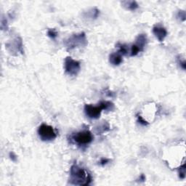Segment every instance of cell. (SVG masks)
<instances>
[{
	"label": "cell",
	"mask_w": 186,
	"mask_h": 186,
	"mask_svg": "<svg viewBox=\"0 0 186 186\" xmlns=\"http://www.w3.org/2000/svg\"><path fill=\"white\" fill-rule=\"evenodd\" d=\"M93 178L87 170L81 167L76 164L71 166L70 169L69 182L72 185L85 186L91 183Z\"/></svg>",
	"instance_id": "6da1fadb"
},
{
	"label": "cell",
	"mask_w": 186,
	"mask_h": 186,
	"mask_svg": "<svg viewBox=\"0 0 186 186\" xmlns=\"http://www.w3.org/2000/svg\"><path fill=\"white\" fill-rule=\"evenodd\" d=\"M64 45L68 51H70L75 48L82 47L87 45V39L84 32L73 34L64 41Z\"/></svg>",
	"instance_id": "7a4b0ae2"
},
{
	"label": "cell",
	"mask_w": 186,
	"mask_h": 186,
	"mask_svg": "<svg viewBox=\"0 0 186 186\" xmlns=\"http://www.w3.org/2000/svg\"><path fill=\"white\" fill-rule=\"evenodd\" d=\"M94 137L90 130H83L74 133L70 136V140L79 146H87L93 141Z\"/></svg>",
	"instance_id": "3957f363"
},
{
	"label": "cell",
	"mask_w": 186,
	"mask_h": 186,
	"mask_svg": "<svg viewBox=\"0 0 186 186\" xmlns=\"http://www.w3.org/2000/svg\"><path fill=\"white\" fill-rule=\"evenodd\" d=\"M37 132L40 139L42 141H52L57 137V133L53 127L46 124L40 125Z\"/></svg>",
	"instance_id": "277c9868"
},
{
	"label": "cell",
	"mask_w": 186,
	"mask_h": 186,
	"mask_svg": "<svg viewBox=\"0 0 186 186\" xmlns=\"http://www.w3.org/2000/svg\"><path fill=\"white\" fill-rule=\"evenodd\" d=\"M64 68L67 74L71 76H76L79 73L81 69L80 63L77 60H74L71 57H66L64 62Z\"/></svg>",
	"instance_id": "5b68a950"
},
{
	"label": "cell",
	"mask_w": 186,
	"mask_h": 186,
	"mask_svg": "<svg viewBox=\"0 0 186 186\" xmlns=\"http://www.w3.org/2000/svg\"><path fill=\"white\" fill-rule=\"evenodd\" d=\"M102 111V108L98 105V106L86 104L84 105V113L88 118L91 119H98L100 118Z\"/></svg>",
	"instance_id": "8992f818"
},
{
	"label": "cell",
	"mask_w": 186,
	"mask_h": 186,
	"mask_svg": "<svg viewBox=\"0 0 186 186\" xmlns=\"http://www.w3.org/2000/svg\"><path fill=\"white\" fill-rule=\"evenodd\" d=\"M153 33L157 38L160 42H162L164 41L166 35H167V31L164 27L160 26H155L153 28Z\"/></svg>",
	"instance_id": "52a82bcc"
},
{
	"label": "cell",
	"mask_w": 186,
	"mask_h": 186,
	"mask_svg": "<svg viewBox=\"0 0 186 186\" xmlns=\"http://www.w3.org/2000/svg\"><path fill=\"white\" fill-rule=\"evenodd\" d=\"M147 44V36L145 34H139L137 36L135 39V44L137 47L140 50V52H142L144 50L145 45Z\"/></svg>",
	"instance_id": "ba28073f"
},
{
	"label": "cell",
	"mask_w": 186,
	"mask_h": 186,
	"mask_svg": "<svg viewBox=\"0 0 186 186\" xmlns=\"http://www.w3.org/2000/svg\"><path fill=\"white\" fill-rule=\"evenodd\" d=\"M109 62L114 66H119L123 62L122 55L118 52L111 53L109 55Z\"/></svg>",
	"instance_id": "9c48e42d"
},
{
	"label": "cell",
	"mask_w": 186,
	"mask_h": 186,
	"mask_svg": "<svg viewBox=\"0 0 186 186\" xmlns=\"http://www.w3.org/2000/svg\"><path fill=\"white\" fill-rule=\"evenodd\" d=\"M99 105L102 108V110H105L107 111H111L114 110L115 106L114 104L111 101H107V100H102L99 102Z\"/></svg>",
	"instance_id": "30bf717a"
},
{
	"label": "cell",
	"mask_w": 186,
	"mask_h": 186,
	"mask_svg": "<svg viewBox=\"0 0 186 186\" xmlns=\"http://www.w3.org/2000/svg\"><path fill=\"white\" fill-rule=\"evenodd\" d=\"M122 5L124 8H126L127 10L134 11L139 8V5L135 1H125L122 2Z\"/></svg>",
	"instance_id": "8fae6325"
},
{
	"label": "cell",
	"mask_w": 186,
	"mask_h": 186,
	"mask_svg": "<svg viewBox=\"0 0 186 186\" xmlns=\"http://www.w3.org/2000/svg\"><path fill=\"white\" fill-rule=\"evenodd\" d=\"M110 130V127H109V124H108L107 122H104L101 124L100 125H99L98 127L96 128V133L98 134H101L103 133H105V132L108 131Z\"/></svg>",
	"instance_id": "7c38bea8"
},
{
	"label": "cell",
	"mask_w": 186,
	"mask_h": 186,
	"mask_svg": "<svg viewBox=\"0 0 186 186\" xmlns=\"http://www.w3.org/2000/svg\"><path fill=\"white\" fill-rule=\"evenodd\" d=\"M117 46L119 47V50L118 51V53L121 54V55H127L129 51V48L127 47V45L126 44H118Z\"/></svg>",
	"instance_id": "4fadbf2b"
},
{
	"label": "cell",
	"mask_w": 186,
	"mask_h": 186,
	"mask_svg": "<svg viewBox=\"0 0 186 186\" xmlns=\"http://www.w3.org/2000/svg\"><path fill=\"white\" fill-rule=\"evenodd\" d=\"M58 35V31L55 30V29H50L47 31V36L50 38H51L52 39H55L57 38V36Z\"/></svg>",
	"instance_id": "5bb4252c"
},
{
	"label": "cell",
	"mask_w": 186,
	"mask_h": 186,
	"mask_svg": "<svg viewBox=\"0 0 186 186\" xmlns=\"http://www.w3.org/2000/svg\"><path fill=\"white\" fill-rule=\"evenodd\" d=\"M179 177L180 179L183 180L185 177V164H182V166L179 168Z\"/></svg>",
	"instance_id": "9a60e30c"
},
{
	"label": "cell",
	"mask_w": 186,
	"mask_h": 186,
	"mask_svg": "<svg viewBox=\"0 0 186 186\" xmlns=\"http://www.w3.org/2000/svg\"><path fill=\"white\" fill-rule=\"evenodd\" d=\"M140 52V49H139L138 47L136 46L135 44H133L132 45V47H131V53H130V55H131L132 57L133 56H136V55Z\"/></svg>",
	"instance_id": "2e32d148"
},
{
	"label": "cell",
	"mask_w": 186,
	"mask_h": 186,
	"mask_svg": "<svg viewBox=\"0 0 186 186\" xmlns=\"http://www.w3.org/2000/svg\"><path fill=\"white\" fill-rule=\"evenodd\" d=\"M1 29H2V30H8V20H7V19H5L4 17H2V18Z\"/></svg>",
	"instance_id": "e0dca14e"
},
{
	"label": "cell",
	"mask_w": 186,
	"mask_h": 186,
	"mask_svg": "<svg viewBox=\"0 0 186 186\" xmlns=\"http://www.w3.org/2000/svg\"><path fill=\"white\" fill-rule=\"evenodd\" d=\"M137 121L139 122V124L142 125V126H148V122L145 121L141 116H137Z\"/></svg>",
	"instance_id": "ac0fdd59"
},
{
	"label": "cell",
	"mask_w": 186,
	"mask_h": 186,
	"mask_svg": "<svg viewBox=\"0 0 186 186\" xmlns=\"http://www.w3.org/2000/svg\"><path fill=\"white\" fill-rule=\"evenodd\" d=\"M177 16H178V18H180V19H181L182 20L185 21V12L183 11V10H180V11H179Z\"/></svg>",
	"instance_id": "d6986e66"
},
{
	"label": "cell",
	"mask_w": 186,
	"mask_h": 186,
	"mask_svg": "<svg viewBox=\"0 0 186 186\" xmlns=\"http://www.w3.org/2000/svg\"><path fill=\"white\" fill-rule=\"evenodd\" d=\"M109 161H110V159H106V158H102L100 161V164L101 165V166H105V165H106Z\"/></svg>",
	"instance_id": "ffe728a7"
},
{
	"label": "cell",
	"mask_w": 186,
	"mask_h": 186,
	"mask_svg": "<svg viewBox=\"0 0 186 186\" xmlns=\"http://www.w3.org/2000/svg\"><path fill=\"white\" fill-rule=\"evenodd\" d=\"M10 159H12V161H16L17 156L15 154H14V153H13V152L10 153Z\"/></svg>",
	"instance_id": "44dd1931"
},
{
	"label": "cell",
	"mask_w": 186,
	"mask_h": 186,
	"mask_svg": "<svg viewBox=\"0 0 186 186\" xmlns=\"http://www.w3.org/2000/svg\"><path fill=\"white\" fill-rule=\"evenodd\" d=\"M180 66L182 68V69L185 70V69H186V63H185V60H183V61H180Z\"/></svg>",
	"instance_id": "7402d4cb"
},
{
	"label": "cell",
	"mask_w": 186,
	"mask_h": 186,
	"mask_svg": "<svg viewBox=\"0 0 186 186\" xmlns=\"http://www.w3.org/2000/svg\"><path fill=\"white\" fill-rule=\"evenodd\" d=\"M139 180H140V182H144L145 180V176L143 175V174H142L141 175H140V177H139Z\"/></svg>",
	"instance_id": "603a6c76"
}]
</instances>
